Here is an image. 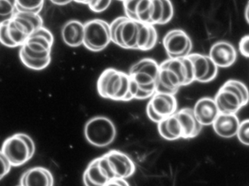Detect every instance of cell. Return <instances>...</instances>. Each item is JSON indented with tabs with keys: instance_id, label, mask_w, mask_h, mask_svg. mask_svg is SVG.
<instances>
[{
	"instance_id": "obj_1",
	"label": "cell",
	"mask_w": 249,
	"mask_h": 186,
	"mask_svg": "<svg viewBox=\"0 0 249 186\" xmlns=\"http://www.w3.org/2000/svg\"><path fill=\"white\" fill-rule=\"evenodd\" d=\"M54 43L52 32L47 28H39L20 47L19 58L22 64L35 71L45 70L51 62Z\"/></svg>"
},
{
	"instance_id": "obj_2",
	"label": "cell",
	"mask_w": 249,
	"mask_h": 186,
	"mask_svg": "<svg viewBox=\"0 0 249 186\" xmlns=\"http://www.w3.org/2000/svg\"><path fill=\"white\" fill-rule=\"evenodd\" d=\"M96 90L103 99L121 102L133 99L128 73L117 69L107 68L102 72L96 83Z\"/></svg>"
},
{
	"instance_id": "obj_3",
	"label": "cell",
	"mask_w": 249,
	"mask_h": 186,
	"mask_svg": "<svg viewBox=\"0 0 249 186\" xmlns=\"http://www.w3.org/2000/svg\"><path fill=\"white\" fill-rule=\"evenodd\" d=\"M160 64L153 58H144L135 63L129 70L130 78L137 86L135 99H150L157 92Z\"/></svg>"
},
{
	"instance_id": "obj_4",
	"label": "cell",
	"mask_w": 249,
	"mask_h": 186,
	"mask_svg": "<svg viewBox=\"0 0 249 186\" xmlns=\"http://www.w3.org/2000/svg\"><path fill=\"white\" fill-rule=\"evenodd\" d=\"M214 99L219 112L237 114L249 102V90L241 80H227L218 90Z\"/></svg>"
},
{
	"instance_id": "obj_5",
	"label": "cell",
	"mask_w": 249,
	"mask_h": 186,
	"mask_svg": "<svg viewBox=\"0 0 249 186\" xmlns=\"http://www.w3.org/2000/svg\"><path fill=\"white\" fill-rule=\"evenodd\" d=\"M43 26V19L39 13L18 11L11 20L7 22L9 37L15 48L20 47L26 39Z\"/></svg>"
},
{
	"instance_id": "obj_6",
	"label": "cell",
	"mask_w": 249,
	"mask_h": 186,
	"mask_svg": "<svg viewBox=\"0 0 249 186\" xmlns=\"http://www.w3.org/2000/svg\"><path fill=\"white\" fill-rule=\"evenodd\" d=\"M35 141L24 133H17L7 137L1 150L12 167H20L27 163L35 153Z\"/></svg>"
},
{
	"instance_id": "obj_7",
	"label": "cell",
	"mask_w": 249,
	"mask_h": 186,
	"mask_svg": "<svg viewBox=\"0 0 249 186\" xmlns=\"http://www.w3.org/2000/svg\"><path fill=\"white\" fill-rule=\"evenodd\" d=\"M117 133L115 124L108 117H93L85 124V138L94 147L106 148L110 146L116 139Z\"/></svg>"
},
{
	"instance_id": "obj_8",
	"label": "cell",
	"mask_w": 249,
	"mask_h": 186,
	"mask_svg": "<svg viewBox=\"0 0 249 186\" xmlns=\"http://www.w3.org/2000/svg\"><path fill=\"white\" fill-rule=\"evenodd\" d=\"M109 25L112 42L124 49L136 50L140 22L124 16L116 18Z\"/></svg>"
},
{
	"instance_id": "obj_9",
	"label": "cell",
	"mask_w": 249,
	"mask_h": 186,
	"mask_svg": "<svg viewBox=\"0 0 249 186\" xmlns=\"http://www.w3.org/2000/svg\"><path fill=\"white\" fill-rule=\"evenodd\" d=\"M83 45L92 52H101L112 42L110 25L102 19H92L84 23Z\"/></svg>"
},
{
	"instance_id": "obj_10",
	"label": "cell",
	"mask_w": 249,
	"mask_h": 186,
	"mask_svg": "<svg viewBox=\"0 0 249 186\" xmlns=\"http://www.w3.org/2000/svg\"><path fill=\"white\" fill-rule=\"evenodd\" d=\"M177 111L178 102L175 94L158 92L149 99L146 108L148 118L156 124L174 115Z\"/></svg>"
},
{
	"instance_id": "obj_11",
	"label": "cell",
	"mask_w": 249,
	"mask_h": 186,
	"mask_svg": "<svg viewBox=\"0 0 249 186\" xmlns=\"http://www.w3.org/2000/svg\"><path fill=\"white\" fill-rule=\"evenodd\" d=\"M164 49L168 58L188 56L193 50V41L188 34L181 29H174L167 32L162 39Z\"/></svg>"
},
{
	"instance_id": "obj_12",
	"label": "cell",
	"mask_w": 249,
	"mask_h": 186,
	"mask_svg": "<svg viewBox=\"0 0 249 186\" xmlns=\"http://www.w3.org/2000/svg\"><path fill=\"white\" fill-rule=\"evenodd\" d=\"M104 155L115 179H127L136 172V164L127 153L121 150H111Z\"/></svg>"
},
{
	"instance_id": "obj_13",
	"label": "cell",
	"mask_w": 249,
	"mask_h": 186,
	"mask_svg": "<svg viewBox=\"0 0 249 186\" xmlns=\"http://www.w3.org/2000/svg\"><path fill=\"white\" fill-rule=\"evenodd\" d=\"M208 56L218 67L228 68L235 64L238 58V51L231 42L220 40L211 47Z\"/></svg>"
},
{
	"instance_id": "obj_14",
	"label": "cell",
	"mask_w": 249,
	"mask_h": 186,
	"mask_svg": "<svg viewBox=\"0 0 249 186\" xmlns=\"http://www.w3.org/2000/svg\"><path fill=\"white\" fill-rule=\"evenodd\" d=\"M193 109L196 118L203 127L212 126L220 114L214 99L208 96L199 99Z\"/></svg>"
},
{
	"instance_id": "obj_15",
	"label": "cell",
	"mask_w": 249,
	"mask_h": 186,
	"mask_svg": "<svg viewBox=\"0 0 249 186\" xmlns=\"http://www.w3.org/2000/svg\"><path fill=\"white\" fill-rule=\"evenodd\" d=\"M176 115L181 124L183 140H191L200 134L203 127L196 118L193 108H182L177 111Z\"/></svg>"
},
{
	"instance_id": "obj_16",
	"label": "cell",
	"mask_w": 249,
	"mask_h": 186,
	"mask_svg": "<svg viewBox=\"0 0 249 186\" xmlns=\"http://www.w3.org/2000/svg\"><path fill=\"white\" fill-rule=\"evenodd\" d=\"M52 172L45 167H35L23 172L20 177V186H54Z\"/></svg>"
},
{
	"instance_id": "obj_17",
	"label": "cell",
	"mask_w": 249,
	"mask_h": 186,
	"mask_svg": "<svg viewBox=\"0 0 249 186\" xmlns=\"http://www.w3.org/2000/svg\"><path fill=\"white\" fill-rule=\"evenodd\" d=\"M240 121L237 114H219L213 124V131L219 137L225 139L235 137L239 129Z\"/></svg>"
},
{
	"instance_id": "obj_18",
	"label": "cell",
	"mask_w": 249,
	"mask_h": 186,
	"mask_svg": "<svg viewBox=\"0 0 249 186\" xmlns=\"http://www.w3.org/2000/svg\"><path fill=\"white\" fill-rule=\"evenodd\" d=\"M183 87L178 74L161 63L157 82V92L175 94Z\"/></svg>"
},
{
	"instance_id": "obj_19",
	"label": "cell",
	"mask_w": 249,
	"mask_h": 186,
	"mask_svg": "<svg viewBox=\"0 0 249 186\" xmlns=\"http://www.w3.org/2000/svg\"><path fill=\"white\" fill-rule=\"evenodd\" d=\"M84 23L80 20H70L64 23L61 29V37L66 45L71 48L83 45Z\"/></svg>"
},
{
	"instance_id": "obj_20",
	"label": "cell",
	"mask_w": 249,
	"mask_h": 186,
	"mask_svg": "<svg viewBox=\"0 0 249 186\" xmlns=\"http://www.w3.org/2000/svg\"><path fill=\"white\" fill-rule=\"evenodd\" d=\"M85 186H105L110 181L99 162V158L92 160L85 169L83 176Z\"/></svg>"
},
{
	"instance_id": "obj_21",
	"label": "cell",
	"mask_w": 249,
	"mask_h": 186,
	"mask_svg": "<svg viewBox=\"0 0 249 186\" xmlns=\"http://www.w3.org/2000/svg\"><path fill=\"white\" fill-rule=\"evenodd\" d=\"M157 124L158 133L164 140L175 141L183 139L181 124L176 113Z\"/></svg>"
},
{
	"instance_id": "obj_22",
	"label": "cell",
	"mask_w": 249,
	"mask_h": 186,
	"mask_svg": "<svg viewBox=\"0 0 249 186\" xmlns=\"http://www.w3.org/2000/svg\"><path fill=\"white\" fill-rule=\"evenodd\" d=\"M158 34L153 25L140 22L136 50L150 51L158 42Z\"/></svg>"
},
{
	"instance_id": "obj_23",
	"label": "cell",
	"mask_w": 249,
	"mask_h": 186,
	"mask_svg": "<svg viewBox=\"0 0 249 186\" xmlns=\"http://www.w3.org/2000/svg\"><path fill=\"white\" fill-rule=\"evenodd\" d=\"M188 57L193 63L195 81L203 83L209 72V56L197 53H191Z\"/></svg>"
},
{
	"instance_id": "obj_24",
	"label": "cell",
	"mask_w": 249,
	"mask_h": 186,
	"mask_svg": "<svg viewBox=\"0 0 249 186\" xmlns=\"http://www.w3.org/2000/svg\"><path fill=\"white\" fill-rule=\"evenodd\" d=\"M154 0H141L136 9L135 20L151 24Z\"/></svg>"
},
{
	"instance_id": "obj_25",
	"label": "cell",
	"mask_w": 249,
	"mask_h": 186,
	"mask_svg": "<svg viewBox=\"0 0 249 186\" xmlns=\"http://www.w3.org/2000/svg\"><path fill=\"white\" fill-rule=\"evenodd\" d=\"M17 12L16 1L0 0V25L11 20Z\"/></svg>"
},
{
	"instance_id": "obj_26",
	"label": "cell",
	"mask_w": 249,
	"mask_h": 186,
	"mask_svg": "<svg viewBox=\"0 0 249 186\" xmlns=\"http://www.w3.org/2000/svg\"><path fill=\"white\" fill-rule=\"evenodd\" d=\"M18 11L39 13L43 8L45 0H16Z\"/></svg>"
},
{
	"instance_id": "obj_27",
	"label": "cell",
	"mask_w": 249,
	"mask_h": 186,
	"mask_svg": "<svg viewBox=\"0 0 249 186\" xmlns=\"http://www.w3.org/2000/svg\"><path fill=\"white\" fill-rule=\"evenodd\" d=\"M236 137L240 143L249 146V118L241 121Z\"/></svg>"
},
{
	"instance_id": "obj_28",
	"label": "cell",
	"mask_w": 249,
	"mask_h": 186,
	"mask_svg": "<svg viewBox=\"0 0 249 186\" xmlns=\"http://www.w3.org/2000/svg\"><path fill=\"white\" fill-rule=\"evenodd\" d=\"M162 6H163V12H162V20L160 25L166 24L171 21L174 17V8L171 0H162Z\"/></svg>"
},
{
	"instance_id": "obj_29",
	"label": "cell",
	"mask_w": 249,
	"mask_h": 186,
	"mask_svg": "<svg viewBox=\"0 0 249 186\" xmlns=\"http://www.w3.org/2000/svg\"><path fill=\"white\" fill-rule=\"evenodd\" d=\"M113 0H90L88 4L91 11L96 13H103L109 8Z\"/></svg>"
},
{
	"instance_id": "obj_30",
	"label": "cell",
	"mask_w": 249,
	"mask_h": 186,
	"mask_svg": "<svg viewBox=\"0 0 249 186\" xmlns=\"http://www.w3.org/2000/svg\"><path fill=\"white\" fill-rule=\"evenodd\" d=\"M162 12H163V6H162V0H154L153 13H152L151 24H160L162 20Z\"/></svg>"
},
{
	"instance_id": "obj_31",
	"label": "cell",
	"mask_w": 249,
	"mask_h": 186,
	"mask_svg": "<svg viewBox=\"0 0 249 186\" xmlns=\"http://www.w3.org/2000/svg\"><path fill=\"white\" fill-rule=\"evenodd\" d=\"M141 0H124V11L126 17L134 19L136 17V9Z\"/></svg>"
},
{
	"instance_id": "obj_32",
	"label": "cell",
	"mask_w": 249,
	"mask_h": 186,
	"mask_svg": "<svg viewBox=\"0 0 249 186\" xmlns=\"http://www.w3.org/2000/svg\"><path fill=\"white\" fill-rule=\"evenodd\" d=\"M12 165H10L4 153L0 150V181L2 180L6 175H8L11 170Z\"/></svg>"
},
{
	"instance_id": "obj_33",
	"label": "cell",
	"mask_w": 249,
	"mask_h": 186,
	"mask_svg": "<svg viewBox=\"0 0 249 186\" xmlns=\"http://www.w3.org/2000/svg\"><path fill=\"white\" fill-rule=\"evenodd\" d=\"M0 43L7 48H15L7 34V22L0 25Z\"/></svg>"
},
{
	"instance_id": "obj_34",
	"label": "cell",
	"mask_w": 249,
	"mask_h": 186,
	"mask_svg": "<svg viewBox=\"0 0 249 186\" xmlns=\"http://www.w3.org/2000/svg\"><path fill=\"white\" fill-rule=\"evenodd\" d=\"M218 73H219V67L209 57V72H208L207 75L203 80V83H210V82L213 81L217 76Z\"/></svg>"
},
{
	"instance_id": "obj_35",
	"label": "cell",
	"mask_w": 249,
	"mask_h": 186,
	"mask_svg": "<svg viewBox=\"0 0 249 186\" xmlns=\"http://www.w3.org/2000/svg\"><path fill=\"white\" fill-rule=\"evenodd\" d=\"M238 51L243 56L249 58V35L241 38L238 43Z\"/></svg>"
},
{
	"instance_id": "obj_36",
	"label": "cell",
	"mask_w": 249,
	"mask_h": 186,
	"mask_svg": "<svg viewBox=\"0 0 249 186\" xmlns=\"http://www.w3.org/2000/svg\"><path fill=\"white\" fill-rule=\"evenodd\" d=\"M105 186H130L126 179H114Z\"/></svg>"
},
{
	"instance_id": "obj_37",
	"label": "cell",
	"mask_w": 249,
	"mask_h": 186,
	"mask_svg": "<svg viewBox=\"0 0 249 186\" xmlns=\"http://www.w3.org/2000/svg\"><path fill=\"white\" fill-rule=\"evenodd\" d=\"M50 1L53 3V4H56V5L64 6L70 4V2L74 1V0H50Z\"/></svg>"
},
{
	"instance_id": "obj_38",
	"label": "cell",
	"mask_w": 249,
	"mask_h": 186,
	"mask_svg": "<svg viewBox=\"0 0 249 186\" xmlns=\"http://www.w3.org/2000/svg\"><path fill=\"white\" fill-rule=\"evenodd\" d=\"M245 19L247 23L249 24V1L247 3V6L245 8Z\"/></svg>"
},
{
	"instance_id": "obj_39",
	"label": "cell",
	"mask_w": 249,
	"mask_h": 186,
	"mask_svg": "<svg viewBox=\"0 0 249 186\" xmlns=\"http://www.w3.org/2000/svg\"><path fill=\"white\" fill-rule=\"evenodd\" d=\"M74 1L77 3H80V4H89V2H90V0H74Z\"/></svg>"
},
{
	"instance_id": "obj_40",
	"label": "cell",
	"mask_w": 249,
	"mask_h": 186,
	"mask_svg": "<svg viewBox=\"0 0 249 186\" xmlns=\"http://www.w3.org/2000/svg\"><path fill=\"white\" fill-rule=\"evenodd\" d=\"M12 1H16V0H12Z\"/></svg>"
},
{
	"instance_id": "obj_41",
	"label": "cell",
	"mask_w": 249,
	"mask_h": 186,
	"mask_svg": "<svg viewBox=\"0 0 249 186\" xmlns=\"http://www.w3.org/2000/svg\"><path fill=\"white\" fill-rule=\"evenodd\" d=\"M120 1H124V0H120Z\"/></svg>"
},
{
	"instance_id": "obj_42",
	"label": "cell",
	"mask_w": 249,
	"mask_h": 186,
	"mask_svg": "<svg viewBox=\"0 0 249 186\" xmlns=\"http://www.w3.org/2000/svg\"></svg>"
}]
</instances>
